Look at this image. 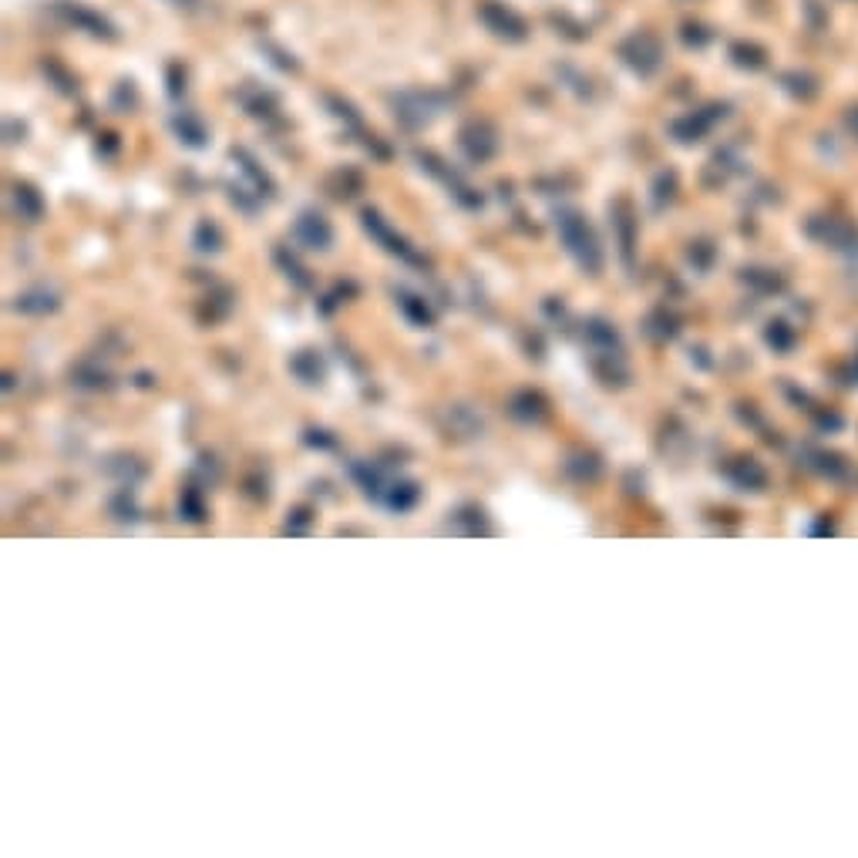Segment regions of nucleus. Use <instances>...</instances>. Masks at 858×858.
<instances>
[{
    "mask_svg": "<svg viewBox=\"0 0 858 858\" xmlns=\"http://www.w3.org/2000/svg\"><path fill=\"white\" fill-rule=\"evenodd\" d=\"M54 14H58L68 27H75V31L91 34V38H101V41H115L118 38L115 24L108 21L105 14L91 11L88 4H78V0H58V4H54Z\"/></svg>",
    "mask_w": 858,
    "mask_h": 858,
    "instance_id": "f257e3e1",
    "label": "nucleus"
},
{
    "mask_svg": "<svg viewBox=\"0 0 858 858\" xmlns=\"http://www.w3.org/2000/svg\"><path fill=\"white\" fill-rule=\"evenodd\" d=\"M478 17H482V24L502 41H525L529 38V24H525V17L519 11H512L509 4H502V0H485V4L478 7Z\"/></svg>",
    "mask_w": 858,
    "mask_h": 858,
    "instance_id": "f03ea898",
    "label": "nucleus"
},
{
    "mask_svg": "<svg viewBox=\"0 0 858 858\" xmlns=\"http://www.w3.org/2000/svg\"><path fill=\"white\" fill-rule=\"evenodd\" d=\"M394 108H398V115L408 125H421V122H428V118L435 115L438 98L435 95H421V91H411V95H401L398 101H394Z\"/></svg>",
    "mask_w": 858,
    "mask_h": 858,
    "instance_id": "7ed1b4c3",
    "label": "nucleus"
},
{
    "mask_svg": "<svg viewBox=\"0 0 858 858\" xmlns=\"http://www.w3.org/2000/svg\"><path fill=\"white\" fill-rule=\"evenodd\" d=\"M623 58L633 64L636 71H653L657 68V58H660V48L650 34H636L623 44Z\"/></svg>",
    "mask_w": 858,
    "mask_h": 858,
    "instance_id": "20e7f679",
    "label": "nucleus"
},
{
    "mask_svg": "<svg viewBox=\"0 0 858 858\" xmlns=\"http://www.w3.org/2000/svg\"><path fill=\"white\" fill-rule=\"evenodd\" d=\"M461 145H465V152L472 155V159L482 162L495 152V132L485 122H472L461 132Z\"/></svg>",
    "mask_w": 858,
    "mask_h": 858,
    "instance_id": "39448f33",
    "label": "nucleus"
},
{
    "mask_svg": "<svg viewBox=\"0 0 858 858\" xmlns=\"http://www.w3.org/2000/svg\"><path fill=\"white\" fill-rule=\"evenodd\" d=\"M175 132H179L182 142H189V145H202V142H206V125H202L199 118L189 115V112H182L179 118H175Z\"/></svg>",
    "mask_w": 858,
    "mask_h": 858,
    "instance_id": "423d86ee",
    "label": "nucleus"
},
{
    "mask_svg": "<svg viewBox=\"0 0 858 858\" xmlns=\"http://www.w3.org/2000/svg\"><path fill=\"white\" fill-rule=\"evenodd\" d=\"M300 236L307 239V243H313V246H324L327 239H330V226L324 223V216H303L300 219Z\"/></svg>",
    "mask_w": 858,
    "mask_h": 858,
    "instance_id": "0eeeda50",
    "label": "nucleus"
},
{
    "mask_svg": "<svg viewBox=\"0 0 858 858\" xmlns=\"http://www.w3.org/2000/svg\"><path fill=\"white\" fill-rule=\"evenodd\" d=\"M14 196H17V209H24L27 216H38V212H41V199L34 196V189L17 186V189H14Z\"/></svg>",
    "mask_w": 858,
    "mask_h": 858,
    "instance_id": "6e6552de",
    "label": "nucleus"
},
{
    "mask_svg": "<svg viewBox=\"0 0 858 858\" xmlns=\"http://www.w3.org/2000/svg\"><path fill=\"white\" fill-rule=\"evenodd\" d=\"M169 4H175V7H186V11H196L199 0H169Z\"/></svg>",
    "mask_w": 858,
    "mask_h": 858,
    "instance_id": "1a4fd4ad",
    "label": "nucleus"
}]
</instances>
